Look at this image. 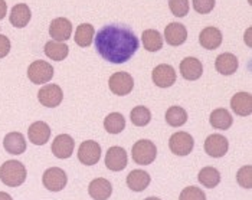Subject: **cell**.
Returning <instances> with one entry per match:
<instances>
[{
    "mask_svg": "<svg viewBox=\"0 0 252 200\" xmlns=\"http://www.w3.org/2000/svg\"><path fill=\"white\" fill-rule=\"evenodd\" d=\"M140 46L136 33L123 25L102 26L95 35L98 55L111 63H124L133 58Z\"/></svg>",
    "mask_w": 252,
    "mask_h": 200,
    "instance_id": "cell-1",
    "label": "cell"
},
{
    "mask_svg": "<svg viewBox=\"0 0 252 200\" xmlns=\"http://www.w3.org/2000/svg\"><path fill=\"white\" fill-rule=\"evenodd\" d=\"M26 167L18 160L4 161L0 167V180L9 187H18L26 180Z\"/></svg>",
    "mask_w": 252,
    "mask_h": 200,
    "instance_id": "cell-2",
    "label": "cell"
},
{
    "mask_svg": "<svg viewBox=\"0 0 252 200\" xmlns=\"http://www.w3.org/2000/svg\"><path fill=\"white\" fill-rule=\"evenodd\" d=\"M28 78L36 85L46 84L54 78V66L46 60H35L28 68Z\"/></svg>",
    "mask_w": 252,
    "mask_h": 200,
    "instance_id": "cell-3",
    "label": "cell"
},
{
    "mask_svg": "<svg viewBox=\"0 0 252 200\" xmlns=\"http://www.w3.org/2000/svg\"><path fill=\"white\" fill-rule=\"evenodd\" d=\"M133 160L137 164L141 166H149L156 160L157 156V147L150 140H140L133 145Z\"/></svg>",
    "mask_w": 252,
    "mask_h": 200,
    "instance_id": "cell-4",
    "label": "cell"
},
{
    "mask_svg": "<svg viewBox=\"0 0 252 200\" xmlns=\"http://www.w3.org/2000/svg\"><path fill=\"white\" fill-rule=\"evenodd\" d=\"M108 85H110V89L113 94H116L118 97H124L133 91L134 80L127 72H116L111 75V78L108 81Z\"/></svg>",
    "mask_w": 252,
    "mask_h": 200,
    "instance_id": "cell-5",
    "label": "cell"
},
{
    "mask_svg": "<svg viewBox=\"0 0 252 200\" xmlns=\"http://www.w3.org/2000/svg\"><path fill=\"white\" fill-rule=\"evenodd\" d=\"M193 137L190 134L185 133V131L176 133L169 140V147H170L172 153L176 154V156H180V157L190 154L192 150H193Z\"/></svg>",
    "mask_w": 252,
    "mask_h": 200,
    "instance_id": "cell-6",
    "label": "cell"
},
{
    "mask_svg": "<svg viewBox=\"0 0 252 200\" xmlns=\"http://www.w3.org/2000/svg\"><path fill=\"white\" fill-rule=\"evenodd\" d=\"M66 181H68L66 173L59 167L48 169L42 176V183L49 192H61L66 186Z\"/></svg>",
    "mask_w": 252,
    "mask_h": 200,
    "instance_id": "cell-7",
    "label": "cell"
},
{
    "mask_svg": "<svg viewBox=\"0 0 252 200\" xmlns=\"http://www.w3.org/2000/svg\"><path fill=\"white\" fill-rule=\"evenodd\" d=\"M38 100L43 107L55 108L63 100V92H62L61 86L55 85V84H49L39 89Z\"/></svg>",
    "mask_w": 252,
    "mask_h": 200,
    "instance_id": "cell-8",
    "label": "cell"
},
{
    "mask_svg": "<svg viewBox=\"0 0 252 200\" xmlns=\"http://www.w3.org/2000/svg\"><path fill=\"white\" fill-rule=\"evenodd\" d=\"M101 157V147L97 141L87 140L79 145L78 150V159L85 166H94L97 164Z\"/></svg>",
    "mask_w": 252,
    "mask_h": 200,
    "instance_id": "cell-9",
    "label": "cell"
},
{
    "mask_svg": "<svg viewBox=\"0 0 252 200\" xmlns=\"http://www.w3.org/2000/svg\"><path fill=\"white\" fill-rule=\"evenodd\" d=\"M228 148H229V143L220 134H211L205 140V151L208 156L214 159H220L222 156H225L228 153Z\"/></svg>",
    "mask_w": 252,
    "mask_h": 200,
    "instance_id": "cell-10",
    "label": "cell"
},
{
    "mask_svg": "<svg viewBox=\"0 0 252 200\" xmlns=\"http://www.w3.org/2000/svg\"><path fill=\"white\" fill-rule=\"evenodd\" d=\"M127 151L123 147H110L107 150V156H105V166L108 170L113 171H121L126 169L127 166Z\"/></svg>",
    "mask_w": 252,
    "mask_h": 200,
    "instance_id": "cell-11",
    "label": "cell"
},
{
    "mask_svg": "<svg viewBox=\"0 0 252 200\" xmlns=\"http://www.w3.org/2000/svg\"><path fill=\"white\" fill-rule=\"evenodd\" d=\"M153 82L158 88H169L176 82V71L170 65H158L152 74Z\"/></svg>",
    "mask_w": 252,
    "mask_h": 200,
    "instance_id": "cell-12",
    "label": "cell"
},
{
    "mask_svg": "<svg viewBox=\"0 0 252 200\" xmlns=\"http://www.w3.org/2000/svg\"><path fill=\"white\" fill-rule=\"evenodd\" d=\"M49 35L57 42H65L72 35V23L66 18H57L51 22Z\"/></svg>",
    "mask_w": 252,
    "mask_h": 200,
    "instance_id": "cell-13",
    "label": "cell"
},
{
    "mask_svg": "<svg viewBox=\"0 0 252 200\" xmlns=\"http://www.w3.org/2000/svg\"><path fill=\"white\" fill-rule=\"evenodd\" d=\"M75 141L68 134H61L52 143V153L57 159H69L74 153Z\"/></svg>",
    "mask_w": 252,
    "mask_h": 200,
    "instance_id": "cell-14",
    "label": "cell"
},
{
    "mask_svg": "<svg viewBox=\"0 0 252 200\" xmlns=\"http://www.w3.org/2000/svg\"><path fill=\"white\" fill-rule=\"evenodd\" d=\"M28 137L32 144L35 145H43L49 141L51 137V128L46 122L43 121H36L33 122L29 130H28Z\"/></svg>",
    "mask_w": 252,
    "mask_h": 200,
    "instance_id": "cell-15",
    "label": "cell"
},
{
    "mask_svg": "<svg viewBox=\"0 0 252 200\" xmlns=\"http://www.w3.org/2000/svg\"><path fill=\"white\" fill-rule=\"evenodd\" d=\"M180 74L185 80L196 81L199 80L203 74V66L202 62L196 59L193 57L185 58L180 62Z\"/></svg>",
    "mask_w": 252,
    "mask_h": 200,
    "instance_id": "cell-16",
    "label": "cell"
},
{
    "mask_svg": "<svg viewBox=\"0 0 252 200\" xmlns=\"http://www.w3.org/2000/svg\"><path fill=\"white\" fill-rule=\"evenodd\" d=\"M164 39L172 46H179L188 39V30L182 23H169L164 29Z\"/></svg>",
    "mask_w": 252,
    "mask_h": 200,
    "instance_id": "cell-17",
    "label": "cell"
},
{
    "mask_svg": "<svg viewBox=\"0 0 252 200\" xmlns=\"http://www.w3.org/2000/svg\"><path fill=\"white\" fill-rule=\"evenodd\" d=\"M233 113L241 117H248L252 114V95L250 92H238L231 100Z\"/></svg>",
    "mask_w": 252,
    "mask_h": 200,
    "instance_id": "cell-18",
    "label": "cell"
},
{
    "mask_svg": "<svg viewBox=\"0 0 252 200\" xmlns=\"http://www.w3.org/2000/svg\"><path fill=\"white\" fill-rule=\"evenodd\" d=\"M199 42L205 49L214 51L222 45V32L215 26H208L200 32Z\"/></svg>",
    "mask_w": 252,
    "mask_h": 200,
    "instance_id": "cell-19",
    "label": "cell"
},
{
    "mask_svg": "<svg viewBox=\"0 0 252 200\" xmlns=\"http://www.w3.org/2000/svg\"><path fill=\"white\" fill-rule=\"evenodd\" d=\"M88 193L94 200H107L113 193V186L107 179H95L90 183Z\"/></svg>",
    "mask_w": 252,
    "mask_h": 200,
    "instance_id": "cell-20",
    "label": "cell"
},
{
    "mask_svg": "<svg viewBox=\"0 0 252 200\" xmlns=\"http://www.w3.org/2000/svg\"><path fill=\"white\" fill-rule=\"evenodd\" d=\"M3 145H4V150L9 154H13V156H19V154H23L26 151V140H25L23 134L16 133V131L9 133L4 137Z\"/></svg>",
    "mask_w": 252,
    "mask_h": 200,
    "instance_id": "cell-21",
    "label": "cell"
},
{
    "mask_svg": "<svg viewBox=\"0 0 252 200\" xmlns=\"http://www.w3.org/2000/svg\"><path fill=\"white\" fill-rule=\"evenodd\" d=\"M215 68L222 75H232L238 69V58L233 54H220L215 60Z\"/></svg>",
    "mask_w": 252,
    "mask_h": 200,
    "instance_id": "cell-22",
    "label": "cell"
},
{
    "mask_svg": "<svg viewBox=\"0 0 252 200\" xmlns=\"http://www.w3.org/2000/svg\"><path fill=\"white\" fill-rule=\"evenodd\" d=\"M43 52L45 55L52 60H63L68 54H69V48L66 43H62V42H57V40H49L45 43V48H43Z\"/></svg>",
    "mask_w": 252,
    "mask_h": 200,
    "instance_id": "cell-23",
    "label": "cell"
},
{
    "mask_svg": "<svg viewBox=\"0 0 252 200\" xmlns=\"http://www.w3.org/2000/svg\"><path fill=\"white\" fill-rule=\"evenodd\" d=\"M150 174L144 170H133L128 176H127V186L133 190V192H143L144 189L149 187L150 184Z\"/></svg>",
    "mask_w": 252,
    "mask_h": 200,
    "instance_id": "cell-24",
    "label": "cell"
},
{
    "mask_svg": "<svg viewBox=\"0 0 252 200\" xmlns=\"http://www.w3.org/2000/svg\"><path fill=\"white\" fill-rule=\"evenodd\" d=\"M31 16H32V13H31V9H29V6L28 4H25V3H19V4H16V6H13V9H12V12H10V23L15 26V28H25L28 23H29V20H31Z\"/></svg>",
    "mask_w": 252,
    "mask_h": 200,
    "instance_id": "cell-25",
    "label": "cell"
},
{
    "mask_svg": "<svg viewBox=\"0 0 252 200\" xmlns=\"http://www.w3.org/2000/svg\"><path fill=\"white\" fill-rule=\"evenodd\" d=\"M141 42H143L144 49L149 52H157L163 48V38H161L160 32H157L156 29L144 30L141 35Z\"/></svg>",
    "mask_w": 252,
    "mask_h": 200,
    "instance_id": "cell-26",
    "label": "cell"
},
{
    "mask_svg": "<svg viewBox=\"0 0 252 200\" xmlns=\"http://www.w3.org/2000/svg\"><path fill=\"white\" fill-rule=\"evenodd\" d=\"M211 125L218 130H228L232 125L233 118L231 113L225 108H218L214 113H211Z\"/></svg>",
    "mask_w": 252,
    "mask_h": 200,
    "instance_id": "cell-27",
    "label": "cell"
},
{
    "mask_svg": "<svg viewBox=\"0 0 252 200\" xmlns=\"http://www.w3.org/2000/svg\"><path fill=\"white\" fill-rule=\"evenodd\" d=\"M95 36V30H94V26L90 25V23H82L79 25L75 30V42H77L78 46L81 48H87L93 43Z\"/></svg>",
    "mask_w": 252,
    "mask_h": 200,
    "instance_id": "cell-28",
    "label": "cell"
},
{
    "mask_svg": "<svg viewBox=\"0 0 252 200\" xmlns=\"http://www.w3.org/2000/svg\"><path fill=\"white\" fill-rule=\"evenodd\" d=\"M199 183L208 189H214L219 184L220 181V173L215 169V167H203L200 171H199Z\"/></svg>",
    "mask_w": 252,
    "mask_h": 200,
    "instance_id": "cell-29",
    "label": "cell"
},
{
    "mask_svg": "<svg viewBox=\"0 0 252 200\" xmlns=\"http://www.w3.org/2000/svg\"><path fill=\"white\" fill-rule=\"evenodd\" d=\"M104 128L110 134H118L126 128V118L120 113H111L104 120Z\"/></svg>",
    "mask_w": 252,
    "mask_h": 200,
    "instance_id": "cell-30",
    "label": "cell"
},
{
    "mask_svg": "<svg viewBox=\"0 0 252 200\" xmlns=\"http://www.w3.org/2000/svg\"><path fill=\"white\" fill-rule=\"evenodd\" d=\"M166 121L172 127H182L188 121V113L182 107H170L166 113Z\"/></svg>",
    "mask_w": 252,
    "mask_h": 200,
    "instance_id": "cell-31",
    "label": "cell"
},
{
    "mask_svg": "<svg viewBox=\"0 0 252 200\" xmlns=\"http://www.w3.org/2000/svg\"><path fill=\"white\" fill-rule=\"evenodd\" d=\"M130 118H131V122L134 125H137V127H144L152 120V113H150V110L147 107L137 105V107H134L131 110Z\"/></svg>",
    "mask_w": 252,
    "mask_h": 200,
    "instance_id": "cell-32",
    "label": "cell"
},
{
    "mask_svg": "<svg viewBox=\"0 0 252 200\" xmlns=\"http://www.w3.org/2000/svg\"><path fill=\"white\" fill-rule=\"evenodd\" d=\"M169 7L176 18H185L189 13V0H169Z\"/></svg>",
    "mask_w": 252,
    "mask_h": 200,
    "instance_id": "cell-33",
    "label": "cell"
},
{
    "mask_svg": "<svg viewBox=\"0 0 252 200\" xmlns=\"http://www.w3.org/2000/svg\"><path fill=\"white\" fill-rule=\"evenodd\" d=\"M179 200H206V195L196 186H189L182 190Z\"/></svg>",
    "mask_w": 252,
    "mask_h": 200,
    "instance_id": "cell-34",
    "label": "cell"
},
{
    "mask_svg": "<svg viewBox=\"0 0 252 200\" xmlns=\"http://www.w3.org/2000/svg\"><path fill=\"white\" fill-rule=\"evenodd\" d=\"M236 180L239 183V186H242L244 189H251L252 187V167L251 166H245L242 167L238 174H236Z\"/></svg>",
    "mask_w": 252,
    "mask_h": 200,
    "instance_id": "cell-35",
    "label": "cell"
},
{
    "mask_svg": "<svg viewBox=\"0 0 252 200\" xmlns=\"http://www.w3.org/2000/svg\"><path fill=\"white\" fill-rule=\"evenodd\" d=\"M215 0H193V9L200 15H208L214 10Z\"/></svg>",
    "mask_w": 252,
    "mask_h": 200,
    "instance_id": "cell-36",
    "label": "cell"
},
{
    "mask_svg": "<svg viewBox=\"0 0 252 200\" xmlns=\"http://www.w3.org/2000/svg\"><path fill=\"white\" fill-rule=\"evenodd\" d=\"M10 52V40L7 36L0 35V59L4 58Z\"/></svg>",
    "mask_w": 252,
    "mask_h": 200,
    "instance_id": "cell-37",
    "label": "cell"
},
{
    "mask_svg": "<svg viewBox=\"0 0 252 200\" xmlns=\"http://www.w3.org/2000/svg\"><path fill=\"white\" fill-rule=\"evenodd\" d=\"M7 13V4L4 0H0V20L3 19Z\"/></svg>",
    "mask_w": 252,
    "mask_h": 200,
    "instance_id": "cell-38",
    "label": "cell"
},
{
    "mask_svg": "<svg viewBox=\"0 0 252 200\" xmlns=\"http://www.w3.org/2000/svg\"><path fill=\"white\" fill-rule=\"evenodd\" d=\"M0 200H13L10 195L4 193V192H0Z\"/></svg>",
    "mask_w": 252,
    "mask_h": 200,
    "instance_id": "cell-39",
    "label": "cell"
},
{
    "mask_svg": "<svg viewBox=\"0 0 252 200\" xmlns=\"http://www.w3.org/2000/svg\"><path fill=\"white\" fill-rule=\"evenodd\" d=\"M144 200H161V199H158V198H147V199H144Z\"/></svg>",
    "mask_w": 252,
    "mask_h": 200,
    "instance_id": "cell-40",
    "label": "cell"
}]
</instances>
